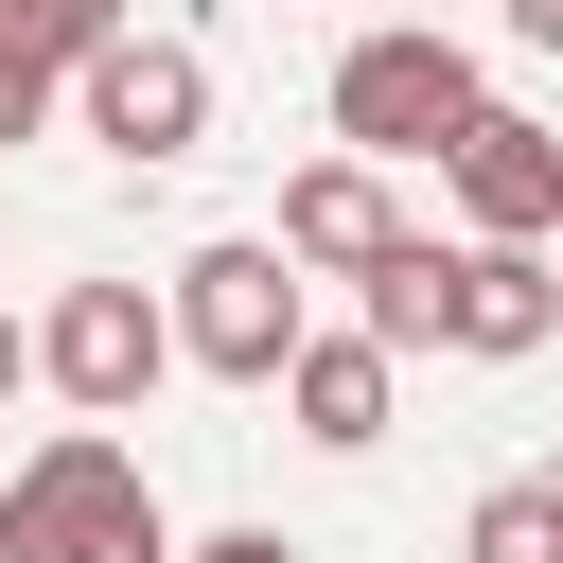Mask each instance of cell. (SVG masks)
<instances>
[{
    "instance_id": "cell-1",
    "label": "cell",
    "mask_w": 563,
    "mask_h": 563,
    "mask_svg": "<svg viewBox=\"0 0 563 563\" xmlns=\"http://www.w3.org/2000/svg\"><path fill=\"white\" fill-rule=\"evenodd\" d=\"M0 563H176V510L123 457V422H53L0 475Z\"/></svg>"
},
{
    "instance_id": "cell-2",
    "label": "cell",
    "mask_w": 563,
    "mask_h": 563,
    "mask_svg": "<svg viewBox=\"0 0 563 563\" xmlns=\"http://www.w3.org/2000/svg\"><path fill=\"white\" fill-rule=\"evenodd\" d=\"M475 106H493V70H475L440 18H369V35L334 53V141H352V158H440Z\"/></svg>"
},
{
    "instance_id": "cell-3",
    "label": "cell",
    "mask_w": 563,
    "mask_h": 563,
    "mask_svg": "<svg viewBox=\"0 0 563 563\" xmlns=\"http://www.w3.org/2000/svg\"><path fill=\"white\" fill-rule=\"evenodd\" d=\"M158 299H176V369H211V387H282V352L317 334V299H299V264H282V229L194 246Z\"/></svg>"
},
{
    "instance_id": "cell-4",
    "label": "cell",
    "mask_w": 563,
    "mask_h": 563,
    "mask_svg": "<svg viewBox=\"0 0 563 563\" xmlns=\"http://www.w3.org/2000/svg\"><path fill=\"white\" fill-rule=\"evenodd\" d=\"M158 369H176V299H158V282H70V299L35 317V387H53L70 422H141Z\"/></svg>"
},
{
    "instance_id": "cell-5",
    "label": "cell",
    "mask_w": 563,
    "mask_h": 563,
    "mask_svg": "<svg viewBox=\"0 0 563 563\" xmlns=\"http://www.w3.org/2000/svg\"><path fill=\"white\" fill-rule=\"evenodd\" d=\"M70 123H88L106 158H141V176H158V158H194V141H211V53H194V35H141V18H123V35H106L88 70H70Z\"/></svg>"
},
{
    "instance_id": "cell-6",
    "label": "cell",
    "mask_w": 563,
    "mask_h": 563,
    "mask_svg": "<svg viewBox=\"0 0 563 563\" xmlns=\"http://www.w3.org/2000/svg\"><path fill=\"white\" fill-rule=\"evenodd\" d=\"M440 176H457V229L475 246H545L563 229V123H528V106H475L440 141Z\"/></svg>"
},
{
    "instance_id": "cell-7",
    "label": "cell",
    "mask_w": 563,
    "mask_h": 563,
    "mask_svg": "<svg viewBox=\"0 0 563 563\" xmlns=\"http://www.w3.org/2000/svg\"><path fill=\"white\" fill-rule=\"evenodd\" d=\"M563 334V264L545 246H440V352H475V369H510V352H545Z\"/></svg>"
},
{
    "instance_id": "cell-8",
    "label": "cell",
    "mask_w": 563,
    "mask_h": 563,
    "mask_svg": "<svg viewBox=\"0 0 563 563\" xmlns=\"http://www.w3.org/2000/svg\"><path fill=\"white\" fill-rule=\"evenodd\" d=\"M282 422H299L317 457H369V440L405 422V352H387L369 317H352V334H299V352H282Z\"/></svg>"
},
{
    "instance_id": "cell-9",
    "label": "cell",
    "mask_w": 563,
    "mask_h": 563,
    "mask_svg": "<svg viewBox=\"0 0 563 563\" xmlns=\"http://www.w3.org/2000/svg\"><path fill=\"white\" fill-rule=\"evenodd\" d=\"M387 229H405L387 158H352V141H334V158H299V176H282V264H299V282H352Z\"/></svg>"
},
{
    "instance_id": "cell-10",
    "label": "cell",
    "mask_w": 563,
    "mask_h": 563,
    "mask_svg": "<svg viewBox=\"0 0 563 563\" xmlns=\"http://www.w3.org/2000/svg\"><path fill=\"white\" fill-rule=\"evenodd\" d=\"M440 246H457V229H387V246L352 264V317H369L387 352H440Z\"/></svg>"
},
{
    "instance_id": "cell-11",
    "label": "cell",
    "mask_w": 563,
    "mask_h": 563,
    "mask_svg": "<svg viewBox=\"0 0 563 563\" xmlns=\"http://www.w3.org/2000/svg\"><path fill=\"white\" fill-rule=\"evenodd\" d=\"M457 563H563V475H493L457 510Z\"/></svg>"
},
{
    "instance_id": "cell-12",
    "label": "cell",
    "mask_w": 563,
    "mask_h": 563,
    "mask_svg": "<svg viewBox=\"0 0 563 563\" xmlns=\"http://www.w3.org/2000/svg\"><path fill=\"white\" fill-rule=\"evenodd\" d=\"M123 18H141V0H0V35H18V53H53V70H88Z\"/></svg>"
},
{
    "instance_id": "cell-13",
    "label": "cell",
    "mask_w": 563,
    "mask_h": 563,
    "mask_svg": "<svg viewBox=\"0 0 563 563\" xmlns=\"http://www.w3.org/2000/svg\"><path fill=\"white\" fill-rule=\"evenodd\" d=\"M53 106H70V70H53V53H18V35H0V141H35V123H53Z\"/></svg>"
},
{
    "instance_id": "cell-14",
    "label": "cell",
    "mask_w": 563,
    "mask_h": 563,
    "mask_svg": "<svg viewBox=\"0 0 563 563\" xmlns=\"http://www.w3.org/2000/svg\"><path fill=\"white\" fill-rule=\"evenodd\" d=\"M176 563H299V545H282V528H194Z\"/></svg>"
},
{
    "instance_id": "cell-15",
    "label": "cell",
    "mask_w": 563,
    "mask_h": 563,
    "mask_svg": "<svg viewBox=\"0 0 563 563\" xmlns=\"http://www.w3.org/2000/svg\"><path fill=\"white\" fill-rule=\"evenodd\" d=\"M18 387H35V317H0V405H18Z\"/></svg>"
},
{
    "instance_id": "cell-16",
    "label": "cell",
    "mask_w": 563,
    "mask_h": 563,
    "mask_svg": "<svg viewBox=\"0 0 563 563\" xmlns=\"http://www.w3.org/2000/svg\"><path fill=\"white\" fill-rule=\"evenodd\" d=\"M510 35H528V53H563V0H510Z\"/></svg>"
},
{
    "instance_id": "cell-17",
    "label": "cell",
    "mask_w": 563,
    "mask_h": 563,
    "mask_svg": "<svg viewBox=\"0 0 563 563\" xmlns=\"http://www.w3.org/2000/svg\"><path fill=\"white\" fill-rule=\"evenodd\" d=\"M369 18H422V0H369Z\"/></svg>"
},
{
    "instance_id": "cell-18",
    "label": "cell",
    "mask_w": 563,
    "mask_h": 563,
    "mask_svg": "<svg viewBox=\"0 0 563 563\" xmlns=\"http://www.w3.org/2000/svg\"><path fill=\"white\" fill-rule=\"evenodd\" d=\"M545 264H563V229H545Z\"/></svg>"
}]
</instances>
